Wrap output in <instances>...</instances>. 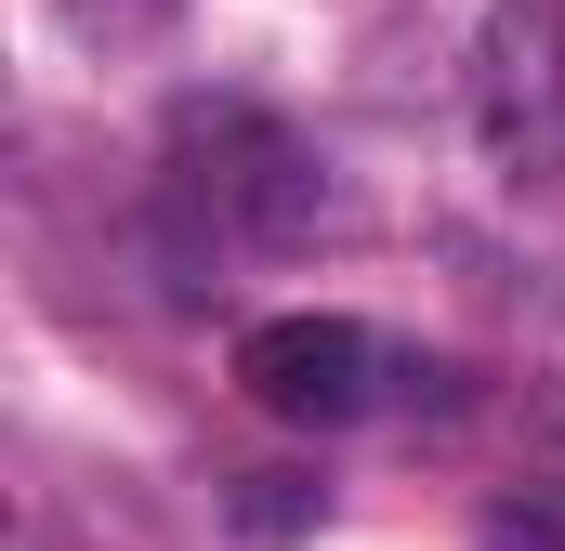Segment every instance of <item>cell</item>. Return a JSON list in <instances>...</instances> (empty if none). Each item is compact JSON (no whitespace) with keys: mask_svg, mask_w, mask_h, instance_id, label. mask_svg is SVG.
Here are the masks:
<instances>
[{"mask_svg":"<svg viewBox=\"0 0 565 551\" xmlns=\"http://www.w3.org/2000/svg\"><path fill=\"white\" fill-rule=\"evenodd\" d=\"M237 381L277 420H355L369 381H382V342H369L355 315H264V328L237 342Z\"/></svg>","mask_w":565,"mask_h":551,"instance_id":"obj_3","label":"cell"},{"mask_svg":"<svg viewBox=\"0 0 565 551\" xmlns=\"http://www.w3.org/2000/svg\"><path fill=\"white\" fill-rule=\"evenodd\" d=\"M158 197H171L184 250H211V263H224V250H302V237L329 224L316 158H302L264 106H184V119H171Z\"/></svg>","mask_w":565,"mask_h":551,"instance_id":"obj_1","label":"cell"},{"mask_svg":"<svg viewBox=\"0 0 565 551\" xmlns=\"http://www.w3.org/2000/svg\"><path fill=\"white\" fill-rule=\"evenodd\" d=\"M171 13H184V0H66V26H79V40H158Z\"/></svg>","mask_w":565,"mask_h":551,"instance_id":"obj_5","label":"cell"},{"mask_svg":"<svg viewBox=\"0 0 565 551\" xmlns=\"http://www.w3.org/2000/svg\"><path fill=\"white\" fill-rule=\"evenodd\" d=\"M473 132L513 184L565 171V0H500L473 26Z\"/></svg>","mask_w":565,"mask_h":551,"instance_id":"obj_2","label":"cell"},{"mask_svg":"<svg viewBox=\"0 0 565 551\" xmlns=\"http://www.w3.org/2000/svg\"><path fill=\"white\" fill-rule=\"evenodd\" d=\"M224 512H237V539H250V551H277V539H302L329 499H316L302 473H237V499H224Z\"/></svg>","mask_w":565,"mask_h":551,"instance_id":"obj_4","label":"cell"}]
</instances>
